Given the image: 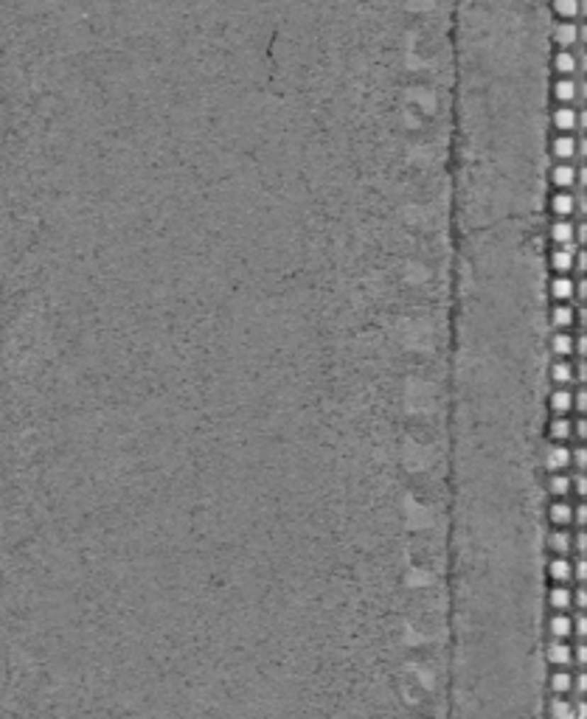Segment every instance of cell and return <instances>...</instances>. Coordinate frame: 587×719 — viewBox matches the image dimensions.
<instances>
[{"label": "cell", "mask_w": 587, "mask_h": 719, "mask_svg": "<svg viewBox=\"0 0 587 719\" xmlns=\"http://www.w3.org/2000/svg\"><path fill=\"white\" fill-rule=\"evenodd\" d=\"M540 467L545 472H568L571 470V447L557 444V441H545L540 450Z\"/></svg>", "instance_id": "1"}, {"label": "cell", "mask_w": 587, "mask_h": 719, "mask_svg": "<svg viewBox=\"0 0 587 719\" xmlns=\"http://www.w3.org/2000/svg\"><path fill=\"white\" fill-rule=\"evenodd\" d=\"M551 183L557 186V191H571L574 186L585 183V166H574L568 160H557L551 166Z\"/></svg>", "instance_id": "2"}, {"label": "cell", "mask_w": 587, "mask_h": 719, "mask_svg": "<svg viewBox=\"0 0 587 719\" xmlns=\"http://www.w3.org/2000/svg\"><path fill=\"white\" fill-rule=\"evenodd\" d=\"M582 155H585V141H582V138H574V135H568V132L554 135V141H551V158L574 163V160H579Z\"/></svg>", "instance_id": "3"}, {"label": "cell", "mask_w": 587, "mask_h": 719, "mask_svg": "<svg viewBox=\"0 0 587 719\" xmlns=\"http://www.w3.org/2000/svg\"><path fill=\"white\" fill-rule=\"evenodd\" d=\"M545 523L551 528H571L574 526V506L568 497H551L545 503Z\"/></svg>", "instance_id": "4"}, {"label": "cell", "mask_w": 587, "mask_h": 719, "mask_svg": "<svg viewBox=\"0 0 587 719\" xmlns=\"http://www.w3.org/2000/svg\"><path fill=\"white\" fill-rule=\"evenodd\" d=\"M582 90H585V81H576L571 77H557L554 84H551V93L559 104H579L582 101Z\"/></svg>", "instance_id": "5"}, {"label": "cell", "mask_w": 587, "mask_h": 719, "mask_svg": "<svg viewBox=\"0 0 587 719\" xmlns=\"http://www.w3.org/2000/svg\"><path fill=\"white\" fill-rule=\"evenodd\" d=\"M551 124H554L557 132H579L585 121H582V113H579L576 107L559 104V107L554 110V115H551Z\"/></svg>", "instance_id": "6"}, {"label": "cell", "mask_w": 587, "mask_h": 719, "mask_svg": "<svg viewBox=\"0 0 587 719\" xmlns=\"http://www.w3.org/2000/svg\"><path fill=\"white\" fill-rule=\"evenodd\" d=\"M545 407H548V413H554V416H568V413H574V388H571V385H554L551 394H548V400H545Z\"/></svg>", "instance_id": "7"}, {"label": "cell", "mask_w": 587, "mask_h": 719, "mask_svg": "<svg viewBox=\"0 0 587 719\" xmlns=\"http://www.w3.org/2000/svg\"><path fill=\"white\" fill-rule=\"evenodd\" d=\"M571 683H574V672H571V669L548 666V674H545V689H548V694H562V697H568V694H571Z\"/></svg>", "instance_id": "8"}, {"label": "cell", "mask_w": 587, "mask_h": 719, "mask_svg": "<svg viewBox=\"0 0 587 719\" xmlns=\"http://www.w3.org/2000/svg\"><path fill=\"white\" fill-rule=\"evenodd\" d=\"M545 579H548V584H568L571 582V560L557 557V554H545Z\"/></svg>", "instance_id": "9"}, {"label": "cell", "mask_w": 587, "mask_h": 719, "mask_svg": "<svg viewBox=\"0 0 587 719\" xmlns=\"http://www.w3.org/2000/svg\"><path fill=\"white\" fill-rule=\"evenodd\" d=\"M582 65H585V60H582V54H579V51L559 48V51L554 54V71H557L559 77H574V74H579V71H582Z\"/></svg>", "instance_id": "10"}, {"label": "cell", "mask_w": 587, "mask_h": 719, "mask_svg": "<svg viewBox=\"0 0 587 719\" xmlns=\"http://www.w3.org/2000/svg\"><path fill=\"white\" fill-rule=\"evenodd\" d=\"M545 663L548 666H562V669H571V643L568 640H557L548 638L545 640Z\"/></svg>", "instance_id": "11"}, {"label": "cell", "mask_w": 587, "mask_h": 719, "mask_svg": "<svg viewBox=\"0 0 587 719\" xmlns=\"http://www.w3.org/2000/svg\"><path fill=\"white\" fill-rule=\"evenodd\" d=\"M551 37H554V43H557L559 48H576V45L582 43L585 31H582V26H576V23H557L554 31H551Z\"/></svg>", "instance_id": "12"}, {"label": "cell", "mask_w": 587, "mask_h": 719, "mask_svg": "<svg viewBox=\"0 0 587 719\" xmlns=\"http://www.w3.org/2000/svg\"><path fill=\"white\" fill-rule=\"evenodd\" d=\"M576 247L579 244H565V247H554L551 253H548V267L554 270V273H559V276H568L571 270H574V253H576Z\"/></svg>", "instance_id": "13"}, {"label": "cell", "mask_w": 587, "mask_h": 719, "mask_svg": "<svg viewBox=\"0 0 587 719\" xmlns=\"http://www.w3.org/2000/svg\"><path fill=\"white\" fill-rule=\"evenodd\" d=\"M548 298L554 304H571L574 301V278L554 273L551 281H548Z\"/></svg>", "instance_id": "14"}, {"label": "cell", "mask_w": 587, "mask_h": 719, "mask_svg": "<svg viewBox=\"0 0 587 719\" xmlns=\"http://www.w3.org/2000/svg\"><path fill=\"white\" fill-rule=\"evenodd\" d=\"M545 441L568 444L571 441V416H548L545 419Z\"/></svg>", "instance_id": "15"}, {"label": "cell", "mask_w": 587, "mask_h": 719, "mask_svg": "<svg viewBox=\"0 0 587 719\" xmlns=\"http://www.w3.org/2000/svg\"><path fill=\"white\" fill-rule=\"evenodd\" d=\"M545 610L548 613H568L571 610V587L568 584H548Z\"/></svg>", "instance_id": "16"}, {"label": "cell", "mask_w": 587, "mask_h": 719, "mask_svg": "<svg viewBox=\"0 0 587 719\" xmlns=\"http://www.w3.org/2000/svg\"><path fill=\"white\" fill-rule=\"evenodd\" d=\"M545 554L568 557L571 554V528H548L545 531Z\"/></svg>", "instance_id": "17"}, {"label": "cell", "mask_w": 587, "mask_h": 719, "mask_svg": "<svg viewBox=\"0 0 587 719\" xmlns=\"http://www.w3.org/2000/svg\"><path fill=\"white\" fill-rule=\"evenodd\" d=\"M545 635L557 640L571 638V616L568 613H548L545 616Z\"/></svg>", "instance_id": "18"}, {"label": "cell", "mask_w": 587, "mask_h": 719, "mask_svg": "<svg viewBox=\"0 0 587 719\" xmlns=\"http://www.w3.org/2000/svg\"><path fill=\"white\" fill-rule=\"evenodd\" d=\"M545 717L548 719H576L574 703L562 694H548L545 697Z\"/></svg>", "instance_id": "19"}, {"label": "cell", "mask_w": 587, "mask_h": 719, "mask_svg": "<svg viewBox=\"0 0 587 719\" xmlns=\"http://www.w3.org/2000/svg\"><path fill=\"white\" fill-rule=\"evenodd\" d=\"M548 380L551 385H574V363L565 357H554L548 366Z\"/></svg>", "instance_id": "20"}, {"label": "cell", "mask_w": 587, "mask_h": 719, "mask_svg": "<svg viewBox=\"0 0 587 719\" xmlns=\"http://www.w3.org/2000/svg\"><path fill=\"white\" fill-rule=\"evenodd\" d=\"M548 323L554 332H571L574 329V304H551Z\"/></svg>", "instance_id": "21"}, {"label": "cell", "mask_w": 587, "mask_h": 719, "mask_svg": "<svg viewBox=\"0 0 587 719\" xmlns=\"http://www.w3.org/2000/svg\"><path fill=\"white\" fill-rule=\"evenodd\" d=\"M542 489L548 497H568L571 494V475L568 472H545Z\"/></svg>", "instance_id": "22"}, {"label": "cell", "mask_w": 587, "mask_h": 719, "mask_svg": "<svg viewBox=\"0 0 587 719\" xmlns=\"http://www.w3.org/2000/svg\"><path fill=\"white\" fill-rule=\"evenodd\" d=\"M548 208H551V214L557 220H568L576 211V200H574L571 191H554L551 200H548Z\"/></svg>", "instance_id": "23"}, {"label": "cell", "mask_w": 587, "mask_h": 719, "mask_svg": "<svg viewBox=\"0 0 587 719\" xmlns=\"http://www.w3.org/2000/svg\"><path fill=\"white\" fill-rule=\"evenodd\" d=\"M548 346H551L554 357H565V360L574 357V334L571 332H551Z\"/></svg>", "instance_id": "24"}, {"label": "cell", "mask_w": 587, "mask_h": 719, "mask_svg": "<svg viewBox=\"0 0 587 719\" xmlns=\"http://www.w3.org/2000/svg\"><path fill=\"white\" fill-rule=\"evenodd\" d=\"M548 239L554 242V244H559V247H565V244H576V242H574V222H568V220H557V222H551V228H548Z\"/></svg>", "instance_id": "25"}, {"label": "cell", "mask_w": 587, "mask_h": 719, "mask_svg": "<svg viewBox=\"0 0 587 719\" xmlns=\"http://www.w3.org/2000/svg\"><path fill=\"white\" fill-rule=\"evenodd\" d=\"M554 14L559 20H576L582 14V0H554Z\"/></svg>", "instance_id": "26"}, {"label": "cell", "mask_w": 587, "mask_h": 719, "mask_svg": "<svg viewBox=\"0 0 587 719\" xmlns=\"http://www.w3.org/2000/svg\"><path fill=\"white\" fill-rule=\"evenodd\" d=\"M585 663H587L585 640H574L571 643V669H585Z\"/></svg>", "instance_id": "27"}, {"label": "cell", "mask_w": 587, "mask_h": 719, "mask_svg": "<svg viewBox=\"0 0 587 719\" xmlns=\"http://www.w3.org/2000/svg\"><path fill=\"white\" fill-rule=\"evenodd\" d=\"M587 427H585V416H574L571 419V444H585Z\"/></svg>", "instance_id": "28"}, {"label": "cell", "mask_w": 587, "mask_h": 719, "mask_svg": "<svg viewBox=\"0 0 587 719\" xmlns=\"http://www.w3.org/2000/svg\"><path fill=\"white\" fill-rule=\"evenodd\" d=\"M585 635H587L585 613H574V616H571V638H574V640H585Z\"/></svg>", "instance_id": "29"}, {"label": "cell", "mask_w": 587, "mask_h": 719, "mask_svg": "<svg viewBox=\"0 0 587 719\" xmlns=\"http://www.w3.org/2000/svg\"><path fill=\"white\" fill-rule=\"evenodd\" d=\"M571 557H585V528H571Z\"/></svg>", "instance_id": "30"}, {"label": "cell", "mask_w": 587, "mask_h": 719, "mask_svg": "<svg viewBox=\"0 0 587 719\" xmlns=\"http://www.w3.org/2000/svg\"><path fill=\"white\" fill-rule=\"evenodd\" d=\"M585 464H587L585 444H574V450H571V470L574 472H585Z\"/></svg>", "instance_id": "31"}, {"label": "cell", "mask_w": 587, "mask_h": 719, "mask_svg": "<svg viewBox=\"0 0 587 719\" xmlns=\"http://www.w3.org/2000/svg\"><path fill=\"white\" fill-rule=\"evenodd\" d=\"M585 492H587L585 472H574L571 475V494H574V500H585Z\"/></svg>", "instance_id": "32"}, {"label": "cell", "mask_w": 587, "mask_h": 719, "mask_svg": "<svg viewBox=\"0 0 587 719\" xmlns=\"http://www.w3.org/2000/svg\"><path fill=\"white\" fill-rule=\"evenodd\" d=\"M585 407H587L585 385H574V416H585Z\"/></svg>", "instance_id": "33"}, {"label": "cell", "mask_w": 587, "mask_h": 719, "mask_svg": "<svg viewBox=\"0 0 587 719\" xmlns=\"http://www.w3.org/2000/svg\"><path fill=\"white\" fill-rule=\"evenodd\" d=\"M571 506H574V526H571V528H585V520H587L585 500H574Z\"/></svg>", "instance_id": "34"}]
</instances>
